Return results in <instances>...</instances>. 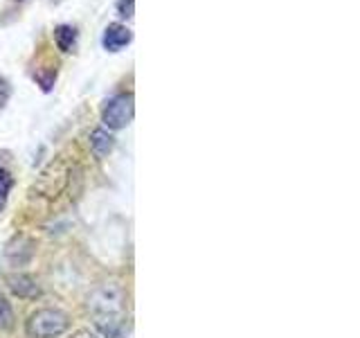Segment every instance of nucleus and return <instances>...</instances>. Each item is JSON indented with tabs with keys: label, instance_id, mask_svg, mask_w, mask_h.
<instances>
[{
	"label": "nucleus",
	"instance_id": "obj_14",
	"mask_svg": "<svg viewBox=\"0 0 360 338\" xmlns=\"http://www.w3.org/2000/svg\"><path fill=\"white\" fill-rule=\"evenodd\" d=\"M37 79H39V84H41V88L48 93V90H52V86H54V79H56V70H48V75H43V73H39L37 75Z\"/></svg>",
	"mask_w": 360,
	"mask_h": 338
},
{
	"label": "nucleus",
	"instance_id": "obj_6",
	"mask_svg": "<svg viewBox=\"0 0 360 338\" xmlns=\"http://www.w3.org/2000/svg\"><path fill=\"white\" fill-rule=\"evenodd\" d=\"M7 287L14 296L22 300H37L41 296V287L37 284V280L25 275V273H16L7 277Z\"/></svg>",
	"mask_w": 360,
	"mask_h": 338
},
{
	"label": "nucleus",
	"instance_id": "obj_12",
	"mask_svg": "<svg viewBox=\"0 0 360 338\" xmlns=\"http://www.w3.org/2000/svg\"><path fill=\"white\" fill-rule=\"evenodd\" d=\"M115 7H117V14H120L122 18H133L135 0H117Z\"/></svg>",
	"mask_w": 360,
	"mask_h": 338
},
{
	"label": "nucleus",
	"instance_id": "obj_13",
	"mask_svg": "<svg viewBox=\"0 0 360 338\" xmlns=\"http://www.w3.org/2000/svg\"><path fill=\"white\" fill-rule=\"evenodd\" d=\"M9 97H11V84L7 82L5 77H0V108L7 106Z\"/></svg>",
	"mask_w": 360,
	"mask_h": 338
},
{
	"label": "nucleus",
	"instance_id": "obj_8",
	"mask_svg": "<svg viewBox=\"0 0 360 338\" xmlns=\"http://www.w3.org/2000/svg\"><path fill=\"white\" fill-rule=\"evenodd\" d=\"M90 146H93V151L104 158L112 151V146H115V138L106 131V129H95L93 133H90Z\"/></svg>",
	"mask_w": 360,
	"mask_h": 338
},
{
	"label": "nucleus",
	"instance_id": "obj_10",
	"mask_svg": "<svg viewBox=\"0 0 360 338\" xmlns=\"http://www.w3.org/2000/svg\"><path fill=\"white\" fill-rule=\"evenodd\" d=\"M11 187H14V178H11V174L7 172V169L0 167V210L7 206Z\"/></svg>",
	"mask_w": 360,
	"mask_h": 338
},
{
	"label": "nucleus",
	"instance_id": "obj_3",
	"mask_svg": "<svg viewBox=\"0 0 360 338\" xmlns=\"http://www.w3.org/2000/svg\"><path fill=\"white\" fill-rule=\"evenodd\" d=\"M95 315L124 313V291L117 284H101L88 300Z\"/></svg>",
	"mask_w": 360,
	"mask_h": 338
},
{
	"label": "nucleus",
	"instance_id": "obj_9",
	"mask_svg": "<svg viewBox=\"0 0 360 338\" xmlns=\"http://www.w3.org/2000/svg\"><path fill=\"white\" fill-rule=\"evenodd\" d=\"M77 30L72 25H59L54 30V41H56V48L61 52H72L77 48Z\"/></svg>",
	"mask_w": 360,
	"mask_h": 338
},
{
	"label": "nucleus",
	"instance_id": "obj_7",
	"mask_svg": "<svg viewBox=\"0 0 360 338\" xmlns=\"http://www.w3.org/2000/svg\"><path fill=\"white\" fill-rule=\"evenodd\" d=\"M95 325L104 338H127V320H124V313L95 315Z\"/></svg>",
	"mask_w": 360,
	"mask_h": 338
},
{
	"label": "nucleus",
	"instance_id": "obj_11",
	"mask_svg": "<svg viewBox=\"0 0 360 338\" xmlns=\"http://www.w3.org/2000/svg\"><path fill=\"white\" fill-rule=\"evenodd\" d=\"M11 327H14V309L7 298L0 296V330H11Z\"/></svg>",
	"mask_w": 360,
	"mask_h": 338
},
{
	"label": "nucleus",
	"instance_id": "obj_5",
	"mask_svg": "<svg viewBox=\"0 0 360 338\" xmlns=\"http://www.w3.org/2000/svg\"><path fill=\"white\" fill-rule=\"evenodd\" d=\"M131 41H133V32L127 25H122V23H110L104 30V34H101V45H104V50L108 52H120L122 48H127Z\"/></svg>",
	"mask_w": 360,
	"mask_h": 338
},
{
	"label": "nucleus",
	"instance_id": "obj_1",
	"mask_svg": "<svg viewBox=\"0 0 360 338\" xmlns=\"http://www.w3.org/2000/svg\"><path fill=\"white\" fill-rule=\"evenodd\" d=\"M70 318L61 309H39L25 323V334L30 338H59L68 332Z\"/></svg>",
	"mask_w": 360,
	"mask_h": 338
},
{
	"label": "nucleus",
	"instance_id": "obj_2",
	"mask_svg": "<svg viewBox=\"0 0 360 338\" xmlns=\"http://www.w3.org/2000/svg\"><path fill=\"white\" fill-rule=\"evenodd\" d=\"M133 113H135L133 95L131 93H120V95L110 97L106 101L104 111H101V122H104V127L117 131V129L129 127L131 120H133Z\"/></svg>",
	"mask_w": 360,
	"mask_h": 338
},
{
	"label": "nucleus",
	"instance_id": "obj_4",
	"mask_svg": "<svg viewBox=\"0 0 360 338\" xmlns=\"http://www.w3.org/2000/svg\"><path fill=\"white\" fill-rule=\"evenodd\" d=\"M65 183H68V172H65V169H63L59 163H56V165H50V167L41 174L37 189L41 192L43 196L54 199V196H59L61 192H63Z\"/></svg>",
	"mask_w": 360,
	"mask_h": 338
},
{
	"label": "nucleus",
	"instance_id": "obj_15",
	"mask_svg": "<svg viewBox=\"0 0 360 338\" xmlns=\"http://www.w3.org/2000/svg\"><path fill=\"white\" fill-rule=\"evenodd\" d=\"M70 338H99L97 334H93L90 330H79V332H75Z\"/></svg>",
	"mask_w": 360,
	"mask_h": 338
}]
</instances>
